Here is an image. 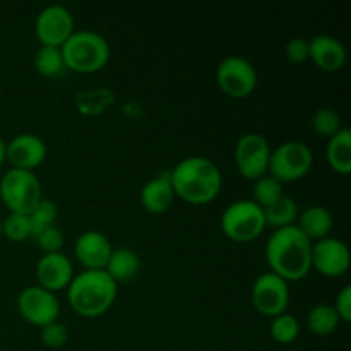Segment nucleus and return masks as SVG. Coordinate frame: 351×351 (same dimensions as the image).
Returning a JSON list of instances; mask_svg holds the SVG:
<instances>
[{"label": "nucleus", "instance_id": "f257e3e1", "mask_svg": "<svg viewBox=\"0 0 351 351\" xmlns=\"http://www.w3.org/2000/svg\"><path fill=\"white\" fill-rule=\"evenodd\" d=\"M312 242L297 228L274 230L266 243L269 271L287 283L302 281L312 271Z\"/></svg>", "mask_w": 351, "mask_h": 351}, {"label": "nucleus", "instance_id": "f03ea898", "mask_svg": "<svg viewBox=\"0 0 351 351\" xmlns=\"http://www.w3.org/2000/svg\"><path fill=\"white\" fill-rule=\"evenodd\" d=\"M175 197L192 206H204L215 201L223 187L218 165L204 156H189L170 170Z\"/></svg>", "mask_w": 351, "mask_h": 351}, {"label": "nucleus", "instance_id": "7ed1b4c3", "mask_svg": "<svg viewBox=\"0 0 351 351\" xmlns=\"http://www.w3.org/2000/svg\"><path fill=\"white\" fill-rule=\"evenodd\" d=\"M119 285L105 271H82L75 274L67 288V300L72 311L84 319L105 315L115 304Z\"/></svg>", "mask_w": 351, "mask_h": 351}, {"label": "nucleus", "instance_id": "20e7f679", "mask_svg": "<svg viewBox=\"0 0 351 351\" xmlns=\"http://www.w3.org/2000/svg\"><path fill=\"white\" fill-rule=\"evenodd\" d=\"M62 57L65 69L75 74H96L108 65L110 45L105 36L95 31H74L62 45Z\"/></svg>", "mask_w": 351, "mask_h": 351}, {"label": "nucleus", "instance_id": "39448f33", "mask_svg": "<svg viewBox=\"0 0 351 351\" xmlns=\"http://www.w3.org/2000/svg\"><path fill=\"white\" fill-rule=\"evenodd\" d=\"M0 199L9 213L29 215L43 199V191L34 171L9 168L0 180Z\"/></svg>", "mask_w": 351, "mask_h": 351}, {"label": "nucleus", "instance_id": "423d86ee", "mask_svg": "<svg viewBox=\"0 0 351 351\" xmlns=\"http://www.w3.org/2000/svg\"><path fill=\"white\" fill-rule=\"evenodd\" d=\"M266 228L263 209L250 199L232 202L221 215V232L232 242L249 243L259 239Z\"/></svg>", "mask_w": 351, "mask_h": 351}, {"label": "nucleus", "instance_id": "0eeeda50", "mask_svg": "<svg viewBox=\"0 0 351 351\" xmlns=\"http://www.w3.org/2000/svg\"><path fill=\"white\" fill-rule=\"evenodd\" d=\"M314 165V153L300 141H288L271 149L267 175L276 178L281 185L302 180Z\"/></svg>", "mask_w": 351, "mask_h": 351}, {"label": "nucleus", "instance_id": "6e6552de", "mask_svg": "<svg viewBox=\"0 0 351 351\" xmlns=\"http://www.w3.org/2000/svg\"><path fill=\"white\" fill-rule=\"evenodd\" d=\"M216 82L228 98H249L257 88L256 67L240 55H228L216 69Z\"/></svg>", "mask_w": 351, "mask_h": 351}, {"label": "nucleus", "instance_id": "1a4fd4ad", "mask_svg": "<svg viewBox=\"0 0 351 351\" xmlns=\"http://www.w3.org/2000/svg\"><path fill=\"white\" fill-rule=\"evenodd\" d=\"M271 158V146L261 134H243L235 146V167L245 180L256 182L267 175Z\"/></svg>", "mask_w": 351, "mask_h": 351}, {"label": "nucleus", "instance_id": "9d476101", "mask_svg": "<svg viewBox=\"0 0 351 351\" xmlns=\"http://www.w3.org/2000/svg\"><path fill=\"white\" fill-rule=\"evenodd\" d=\"M252 307L263 317H276L287 312L290 304V288L285 280L269 273H263L252 285Z\"/></svg>", "mask_w": 351, "mask_h": 351}, {"label": "nucleus", "instance_id": "9b49d317", "mask_svg": "<svg viewBox=\"0 0 351 351\" xmlns=\"http://www.w3.org/2000/svg\"><path fill=\"white\" fill-rule=\"evenodd\" d=\"M17 311L26 322L36 328H45L51 322L58 321L60 315V302L57 295L43 290L38 285L24 288L17 297Z\"/></svg>", "mask_w": 351, "mask_h": 351}, {"label": "nucleus", "instance_id": "f8f14e48", "mask_svg": "<svg viewBox=\"0 0 351 351\" xmlns=\"http://www.w3.org/2000/svg\"><path fill=\"white\" fill-rule=\"evenodd\" d=\"M74 31V17L64 5L45 7L34 21V34L40 47L62 48Z\"/></svg>", "mask_w": 351, "mask_h": 351}, {"label": "nucleus", "instance_id": "ddd939ff", "mask_svg": "<svg viewBox=\"0 0 351 351\" xmlns=\"http://www.w3.org/2000/svg\"><path fill=\"white\" fill-rule=\"evenodd\" d=\"M312 269L326 278H341L348 273L351 256L350 249L343 240L335 237H326L312 243Z\"/></svg>", "mask_w": 351, "mask_h": 351}, {"label": "nucleus", "instance_id": "4468645a", "mask_svg": "<svg viewBox=\"0 0 351 351\" xmlns=\"http://www.w3.org/2000/svg\"><path fill=\"white\" fill-rule=\"evenodd\" d=\"M47 144L36 134H19L5 143V161L10 168L34 171L47 160Z\"/></svg>", "mask_w": 351, "mask_h": 351}, {"label": "nucleus", "instance_id": "2eb2a0df", "mask_svg": "<svg viewBox=\"0 0 351 351\" xmlns=\"http://www.w3.org/2000/svg\"><path fill=\"white\" fill-rule=\"evenodd\" d=\"M36 283L43 290L58 293L67 290L71 281L74 280V266L65 254H43L36 263Z\"/></svg>", "mask_w": 351, "mask_h": 351}, {"label": "nucleus", "instance_id": "dca6fc26", "mask_svg": "<svg viewBox=\"0 0 351 351\" xmlns=\"http://www.w3.org/2000/svg\"><path fill=\"white\" fill-rule=\"evenodd\" d=\"M112 250L110 240L96 230L81 233L74 243V256L84 271H105Z\"/></svg>", "mask_w": 351, "mask_h": 351}, {"label": "nucleus", "instance_id": "f3484780", "mask_svg": "<svg viewBox=\"0 0 351 351\" xmlns=\"http://www.w3.org/2000/svg\"><path fill=\"white\" fill-rule=\"evenodd\" d=\"M308 60L314 62L315 67L328 74L341 71L346 64L345 45L329 34H317L308 40Z\"/></svg>", "mask_w": 351, "mask_h": 351}, {"label": "nucleus", "instance_id": "a211bd4d", "mask_svg": "<svg viewBox=\"0 0 351 351\" xmlns=\"http://www.w3.org/2000/svg\"><path fill=\"white\" fill-rule=\"evenodd\" d=\"M141 206L151 215H163L173 206L175 192L171 187L170 171H161L143 185L139 194Z\"/></svg>", "mask_w": 351, "mask_h": 351}, {"label": "nucleus", "instance_id": "6ab92c4d", "mask_svg": "<svg viewBox=\"0 0 351 351\" xmlns=\"http://www.w3.org/2000/svg\"><path fill=\"white\" fill-rule=\"evenodd\" d=\"M295 226L314 243L326 239V237H331L335 219H332V215L329 209H326L324 206L315 204L298 215L297 225Z\"/></svg>", "mask_w": 351, "mask_h": 351}, {"label": "nucleus", "instance_id": "aec40b11", "mask_svg": "<svg viewBox=\"0 0 351 351\" xmlns=\"http://www.w3.org/2000/svg\"><path fill=\"white\" fill-rule=\"evenodd\" d=\"M141 271V259L132 249L127 247H119V249L112 250L108 263H106L105 273L119 283H127V281L134 280Z\"/></svg>", "mask_w": 351, "mask_h": 351}, {"label": "nucleus", "instance_id": "412c9836", "mask_svg": "<svg viewBox=\"0 0 351 351\" xmlns=\"http://www.w3.org/2000/svg\"><path fill=\"white\" fill-rule=\"evenodd\" d=\"M328 165L335 173L348 175L351 171V132L341 129L328 141Z\"/></svg>", "mask_w": 351, "mask_h": 351}, {"label": "nucleus", "instance_id": "4be33fe9", "mask_svg": "<svg viewBox=\"0 0 351 351\" xmlns=\"http://www.w3.org/2000/svg\"><path fill=\"white\" fill-rule=\"evenodd\" d=\"M263 213L264 219H266V226H271L274 230L295 226L297 225L298 215H300L297 202L291 197H288V195H283L274 204L264 208Z\"/></svg>", "mask_w": 351, "mask_h": 351}, {"label": "nucleus", "instance_id": "5701e85b", "mask_svg": "<svg viewBox=\"0 0 351 351\" xmlns=\"http://www.w3.org/2000/svg\"><path fill=\"white\" fill-rule=\"evenodd\" d=\"M339 324H341V321H339L335 307L329 304L315 305L307 315V328L311 329L312 335L321 336V338L335 335Z\"/></svg>", "mask_w": 351, "mask_h": 351}, {"label": "nucleus", "instance_id": "b1692460", "mask_svg": "<svg viewBox=\"0 0 351 351\" xmlns=\"http://www.w3.org/2000/svg\"><path fill=\"white\" fill-rule=\"evenodd\" d=\"M34 69L38 74L43 77L55 79L60 77L67 69H65L64 57H62L60 48H51V47H40L34 53Z\"/></svg>", "mask_w": 351, "mask_h": 351}, {"label": "nucleus", "instance_id": "393cba45", "mask_svg": "<svg viewBox=\"0 0 351 351\" xmlns=\"http://www.w3.org/2000/svg\"><path fill=\"white\" fill-rule=\"evenodd\" d=\"M271 338L278 343V345H291L298 339L300 336V322L297 321V317L288 312L285 314L276 315L271 321Z\"/></svg>", "mask_w": 351, "mask_h": 351}, {"label": "nucleus", "instance_id": "a878e982", "mask_svg": "<svg viewBox=\"0 0 351 351\" xmlns=\"http://www.w3.org/2000/svg\"><path fill=\"white\" fill-rule=\"evenodd\" d=\"M283 185L273 178L271 175H264V177L257 178L254 182L252 187V199L250 201L256 202L261 209L267 208V206L274 204L280 197H283Z\"/></svg>", "mask_w": 351, "mask_h": 351}, {"label": "nucleus", "instance_id": "bb28decb", "mask_svg": "<svg viewBox=\"0 0 351 351\" xmlns=\"http://www.w3.org/2000/svg\"><path fill=\"white\" fill-rule=\"evenodd\" d=\"M2 237L9 239L10 242H26L33 239V226H31L29 216L9 213L2 219Z\"/></svg>", "mask_w": 351, "mask_h": 351}, {"label": "nucleus", "instance_id": "cd10ccee", "mask_svg": "<svg viewBox=\"0 0 351 351\" xmlns=\"http://www.w3.org/2000/svg\"><path fill=\"white\" fill-rule=\"evenodd\" d=\"M113 101V95L108 89H93V91H84L77 96L75 103L77 108L86 115H98L105 112Z\"/></svg>", "mask_w": 351, "mask_h": 351}, {"label": "nucleus", "instance_id": "c85d7f7f", "mask_svg": "<svg viewBox=\"0 0 351 351\" xmlns=\"http://www.w3.org/2000/svg\"><path fill=\"white\" fill-rule=\"evenodd\" d=\"M311 123L315 134H319L322 137H328V139H331L335 134H338L343 129L341 117L332 108H319L314 113V117H312Z\"/></svg>", "mask_w": 351, "mask_h": 351}, {"label": "nucleus", "instance_id": "c756f323", "mask_svg": "<svg viewBox=\"0 0 351 351\" xmlns=\"http://www.w3.org/2000/svg\"><path fill=\"white\" fill-rule=\"evenodd\" d=\"M27 216H29L31 226H33V237H34L36 233H40L41 230L55 225V221H57L58 218V209L53 201L41 199V201L36 204V208H34Z\"/></svg>", "mask_w": 351, "mask_h": 351}, {"label": "nucleus", "instance_id": "7c9ffc66", "mask_svg": "<svg viewBox=\"0 0 351 351\" xmlns=\"http://www.w3.org/2000/svg\"><path fill=\"white\" fill-rule=\"evenodd\" d=\"M33 239L36 240L38 247H40L43 254L62 252V247H64V242H65L64 233H62V230L58 228L57 225L41 230V232L36 233Z\"/></svg>", "mask_w": 351, "mask_h": 351}, {"label": "nucleus", "instance_id": "2f4dec72", "mask_svg": "<svg viewBox=\"0 0 351 351\" xmlns=\"http://www.w3.org/2000/svg\"><path fill=\"white\" fill-rule=\"evenodd\" d=\"M40 339L47 348L50 350H58L62 346L67 345L69 341V331L67 326L62 324V322L55 321L51 324L45 326L40 331Z\"/></svg>", "mask_w": 351, "mask_h": 351}, {"label": "nucleus", "instance_id": "473e14b6", "mask_svg": "<svg viewBox=\"0 0 351 351\" xmlns=\"http://www.w3.org/2000/svg\"><path fill=\"white\" fill-rule=\"evenodd\" d=\"M285 53H287L288 62H291V64H305L308 60V40L302 36L291 38L287 43Z\"/></svg>", "mask_w": 351, "mask_h": 351}, {"label": "nucleus", "instance_id": "72a5a7b5", "mask_svg": "<svg viewBox=\"0 0 351 351\" xmlns=\"http://www.w3.org/2000/svg\"><path fill=\"white\" fill-rule=\"evenodd\" d=\"M335 311L338 314L339 321L341 322H351V287L346 285L339 290V293L336 295V302H335Z\"/></svg>", "mask_w": 351, "mask_h": 351}, {"label": "nucleus", "instance_id": "f704fd0d", "mask_svg": "<svg viewBox=\"0 0 351 351\" xmlns=\"http://www.w3.org/2000/svg\"><path fill=\"white\" fill-rule=\"evenodd\" d=\"M5 163V143H3V139L0 137V167Z\"/></svg>", "mask_w": 351, "mask_h": 351}, {"label": "nucleus", "instance_id": "c9c22d12", "mask_svg": "<svg viewBox=\"0 0 351 351\" xmlns=\"http://www.w3.org/2000/svg\"><path fill=\"white\" fill-rule=\"evenodd\" d=\"M0 239H2V218H0Z\"/></svg>", "mask_w": 351, "mask_h": 351}]
</instances>
